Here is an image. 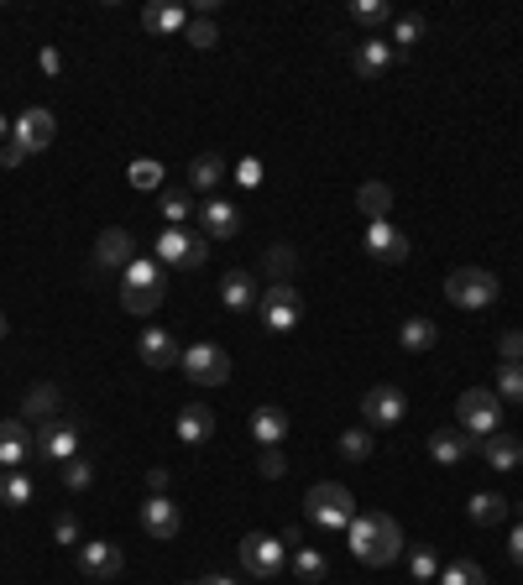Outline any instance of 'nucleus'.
I'll use <instances>...</instances> for the list:
<instances>
[{"label":"nucleus","mask_w":523,"mask_h":585,"mask_svg":"<svg viewBox=\"0 0 523 585\" xmlns=\"http://www.w3.org/2000/svg\"><path fill=\"white\" fill-rule=\"evenodd\" d=\"M351 16L361 21V27H388V21H398V11L388 6V0H356Z\"/></svg>","instance_id":"nucleus-39"},{"label":"nucleus","mask_w":523,"mask_h":585,"mask_svg":"<svg viewBox=\"0 0 523 585\" xmlns=\"http://www.w3.org/2000/svg\"><path fill=\"white\" fill-rule=\"evenodd\" d=\"M163 215H168L173 225H184V220L194 215V199H189L184 189H163Z\"/></svg>","instance_id":"nucleus-45"},{"label":"nucleus","mask_w":523,"mask_h":585,"mask_svg":"<svg viewBox=\"0 0 523 585\" xmlns=\"http://www.w3.org/2000/svg\"><path fill=\"white\" fill-rule=\"evenodd\" d=\"M424 32H429V21H424L419 11L398 16V21H393V48H398V58H403V53H414L419 42H424Z\"/></svg>","instance_id":"nucleus-30"},{"label":"nucleus","mask_w":523,"mask_h":585,"mask_svg":"<svg viewBox=\"0 0 523 585\" xmlns=\"http://www.w3.org/2000/svg\"><path fill=\"white\" fill-rule=\"evenodd\" d=\"M0 502H6V507H27L32 502V481L21 471H6V476H0Z\"/></svg>","instance_id":"nucleus-40"},{"label":"nucleus","mask_w":523,"mask_h":585,"mask_svg":"<svg viewBox=\"0 0 523 585\" xmlns=\"http://www.w3.org/2000/svg\"><path fill=\"white\" fill-rule=\"evenodd\" d=\"M236 178L246 183V189H257V183H262V162H257V157H246V162H236Z\"/></svg>","instance_id":"nucleus-50"},{"label":"nucleus","mask_w":523,"mask_h":585,"mask_svg":"<svg viewBox=\"0 0 523 585\" xmlns=\"http://www.w3.org/2000/svg\"><path fill=\"white\" fill-rule=\"evenodd\" d=\"M147 486H152V497H163V486H168V471H163V465H157V471L147 476Z\"/></svg>","instance_id":"nucleus-53"},{"label":"nucleus","mask_w":523,"mask_h":585,"mask_svg":"<svg viewBox=\"0 0 523 585\" xmlns=\"http://www.w3.org/2000/svg\"><path fill=\"white\" fill-rule=\"evenodd\" d=\"M136 262V241H131V230H121V225H110V230H100V241H95V267H131Z\"/></svg>","instance_id":"nucleus-18"},{"label":"nucleus","mask_w":523,"mask_h":585,"mask_svg":"<svg viewBox=\"0 0 523 585\" xmlns=\"http://www.w3.org/2000/svg\"><path fill=\"white\" fill-rule=\"evenodd\" d=\"M309 518L320 523L325 533H346L356 523V497L340 481H320V486H309Z\"/></svg>","instance_id":"nucleus-3"},{"label":"nucleus","mask_w":523,"mask_h":585,"mask_svg":"<svg viewBox=\"0 0 523 585\" xmlns=\"http://www.w3.org/2000/svg\"><path fill=\"white\" fill-rule=\"evenodd\" d=\"M27 157H32V152H27V147H21L16 136H11V142L0 147V168H21V162H27Z\"/></svg>","instance_id":"nucleus-49"},{"label":"nucleus","mask_w":523,"mask_h":585,"mask_svg":"<svg viewBox=\"0 0 523 585\" xmlns=\"http://www.w3.org/2000/svg\"><path fill=\"white\" fill-rule=\"evenodd\" d=\"M6 131H11V121H6V115H0V147H6V142H11V136H6Z\"/></svg>","instance_id":"nucleus-55"},{"label":"nucleus","mask_w":523,"mask_h":585,"mask_svg":"<svg viewBox=\"0 0 523 585\" xmlns=\"http://www.w3.org/2000/svg\"><path fill=\"white\" fill-rule=\"evenodd\" d=\"M89 585H100V580H89Z\"/></svg>","instance_id":"nucleus-58"},{"label":"nucleus","mask_w":523,"mask_h":585,"mask_svg":"<svg viewBox=\"0 0 523 585\" xmlns=\"http://www.w3.org/2000/svg\"><path fill=\"white\" fill-rule=\"evenodd\" d=\"M262 324H267V335H288L293 324H299V314H304V303H299V288L293 283H272L267 293H262Z\"/></svg>","instance_id":"nucleus-10"},{"label":"nucleus","mask_w":523,"mask_h":585,"mask_svg":"<svg viewBox=\"0 0 523 585\" xmlns=\"http://www.w3.org/2000/svg\"><path fill=\"white\" fill-rule=\"evenodd\" d=\"M58 408H63V392L53 382H37L27 392V403H21V418H37V424H42V418H53Z\"/></svg>","instance_id":"nucleus-29"},{"label":"nucleus","mask_w":523,"mask_h":585,"mask_svg":"<svg viewBox=\"0 0 523 585\" xmlns=\"http://www.w3.org/2000/svg\"><path fill=\"white\" fill-rule=\"evenodd\" d=\"M482 460L492 465V471H518V465H523V444L497 429L492 439H482Z\"/></svg>","instance_id":"nucleus-23"},{"label":"nucleus","mask_w":523,"mask_h":585,"mask_svg":"<svg viewBox=\"0 0 523 585\" xmlns=\"http://www.w3.org/2000/svg\"><path fill=\"white\" fill-rule=\"evenodd\" d=\"M126 178H131V189H163V162H157V157H136L126 168Z\"/></svg>","instance_id":"nucleus-37"},{"label":"nucleus","mask_w":523,"mask_h":585,"mask_svg":"<svg viewBox=\"0 0 523 585\" xmlns=\"http://www.w3.org/2000/svg\"><path fill=\"white\" fill-rule=\"evenodd\" d=\"M178 366H184V377H189L194 387H225V382H231V356H225L220 345H210V340L189 345Z\"/></svg>","instance_id":"nucleus-7"},{"label":"nucleus","mask_w":523,"mask_h":585,"mask_svg":"<svg viewBox=\"0 0 523 585\" xmlns=\"http://www.w3.org/2000/svg\"><path fill=\"white\" fill-rule=\"evenodd\" d=\"M497 403H523V361H503L497 366Z\"/></svg>","instance_id":"nucleus-33"},{"label":"nucleus","mask_w":523,"mask_h":585,"mask_svg":"<svg viewBox=\"0 0 523 585\" xmlns=\"http://www.w3.org/2000/svg\"><path fill=\"white\" fill-rule=\"evenodd\" d=\"M32 455L68 465V460L79 455V424H74V418H42L37 434H32Z\"/></svg>","instance_id":"nucleus-8"},{"label":"nucleus","mask_w":523,"mask_h":585,"mask_svg":"<svg viewBox=\"0 0 523 585\" xmlns=\"http://www.w3.org/2000/svg\"><path fill=\"white\" fill-rule=\"evenodd\" d=\"M356 209H361L367 220H388V209H393V189H388L382 178L361 183V189H356Z\"/></svg>","instance_id":"nucleus-26"},{"label":"nucleus","mask_w":523,"mask_h":585,"mask_svg":"<svg viewBox=\"0 0 523 585\" xmlns=\"http://www.w3.org/2000/svg\"><path fill=\"white\" fill-rule=\"evenodd\" d=\"M497 356H503V361H523V330H508L503 340H497Z\"/></svg>","instance_id":"nucleus-48"},{"label":"nucleus","mask_w":523,"mask_h":585,"mask_svg":"<svg viewBox=\"0 0 523 585\" xmlns=\"http://www.w3.org/2000/svg\"><path fill=\"white\" fill-rule=\"evenodd\" d=\"M126 288H163V272H157V262H142V256H136V262L126 267Z\"/></svg>","instance_id":"nucleus-44"},{"label":"nucleus","mask_w":523,"mask_h":585,"mask_svg":"<svg viewBox=\"0 0 523 585\" xmlns=\"http://www.w3.org/2000/svg\"><path fill=\"white\" fill-rule=\"evenodd\" d=\"M471 450H476V439H466L461 429H435L429 434V460L435 465H461V460H471Z\"/></svg>","instance_id":"nucleus-22"},{"label":"nucleus","mask_w":523,"mask_h":585,"mask_svg":"<svg viewBox=\"0 0 523 585\" xmlns=\"http://www.w3.org/2000/svg\"><path fill=\"white\" fill-rule=\"evenodd\" d=\"M53 538H58V544H68V549H79V518H74V512H63V518L53 523Z\"/></svg>","instance_id":"nucleus-47"},{"label":"nucleus","mask_w":523,"mask_h":585,"mask_svg":"<svg viewBox=\"0 0 523 585\" xmlns=\"http://www.w3.org/2000/svg\"><path fill=\"white\" fill-rule=\"evenodd\" d=\"M53 131H58V121H53V110H42V105L21 110L16 126H11V136H16L27 152H48V147H53Z\"/></svg>","instance_id":"nucleus-11"},{"label":"nucleus","mask_w":523,"mask_h":585,"mask_svg":"<svg viewBox=\"0 0 523 585\" xmlns=\"http://www.w3.org/2000/svg\"><path fill=\"white\" fill-rule=\"evenodd\" d=\"M6 330H11V319H6V314H0V340H6Z\"/></svg>","instance_id":"nucleus-56"},{"label":"nucleus","mask_w":523,"mask_h":585,"mask_svg":"<svg viewBox=\"0 0 523 585\" xmlns=\"http://www.w3.org/2000/svg\"><path fill=\"white\" fill-rule=\"evenodd\" d=\"M435 340H440V330H435V319H429V314L403 319V330H398V345H403V350H414V356H419V350H429Z\"/></svg>","instance_id":"nucleus-28"},{"label":"nucleus","mask_w":523,"mask_h":585,"mask_svg":"<svg viewBox=\"0 0 523 585\" xmlns=\"http://www.w3.org/2000/svg\"><path fill=\"white\" fill-rule=\"evenodd\" d=\"M199 225H204V236H210V241H231L236 230H241V209L231 199L215 194V199L199 204Z\"/></svg>","instance_id":"nucleus-15"},{"label":"nucleus","mask_w":523,"mask_h":585,"mask_svg":"<svg viewBox=\"0 0 523 585\" xmlns=\"http://www.w3.org/2000/svg\"><path fill=\"white\" fill-rule=\"evenodd\" d=\"M466 518L476 528H497L508 518V497H503V491H476V497L466 502Z\"/></svg>","instance_id":"nucleus-24"},{"label":"nucleus","mask_w":523,"mask_h":585,"mask_svg":"<svg viewBox=\"0 0 523 585\" xmlns=\"http://www.w3.org/2000/svg\"><path fill=\"white\" fill-rule=\"evenodd\" d=\"M194 585H236L231 575H204V580H194Z\"/></svg>","instance_id":"nucleus-54"},{"label":"nucleus","mask_w":523,"mask_h":585,"mask_svg":"<svg viewBox=\"0 0 523 585\" xmlns=\"http://www.w3.org/2000/svg\"><path fill=\"white\" fill-rule=\"evenodd\" d=\"M346 538H351V554L372 570L393 565V559L403 554V528H398V518H388V512H356Z\"/></svg>","instance_id":"nucleus-1"},{"label":"nucleus","mask_w":523,"mask_h":585,"mask_svg":"<svg viewBox=\"0 0 523 585\" xmlns=\"http://www.w3.org/2000/svg\"><path fill=\"white\" fill-rule=\"evenodd\" d=\"M508 559L523 565V523H513V538H508Z\"/></svg>","instance_id":"nucleus-51"},{"label":"nucleus","mask_w":523,"mask_h":585,"mask_svg":"<svg viewBox=\"0 0 523 585\" xmlns=\"http://www.w3.org/2000/svg\"><path fill=\"white\" fill-rule=\"evenodd\" d=\"M37 63H42V74H58V68H63L58 48H42V58H37Z\"/></svg>","instance_id":"nucleus-52"},{"label":"nucleus","mask_w":523,"mask_h":585,"mask_svg":"<svg viewBox=\"0 0 523 585\" xmlns=\"http://www.w3.org/2000/svg\"><path fill=\"white\" fill-rule=\"evenodd\" d=\"M283 434H288V413L283 408H257L252 413V439L262 444V450H272Z\"/></svg>","instance_id":"nucleus-27"},{"label":"nucleus","mask_w":523,"mask_h":585,"mask_svg":"<svg viewBox=\"0 0 523 585\" xmlns=\"http://www.w3.org/2000/svg\"><path fill=\"white\" fill-rule=\"evenodd\" d=\"M335 450L346 455V460H372V429H367V424H361V429H346V434L335 439Z\"/></svg>","instance_id":"nucleus-38"},{"label":"nucleus","mask_w":523,"mask_h":585,"mask_svg":"<svg viewBox=\"0 0 523 585\" xmlns=\"http://www.w3.org/2000/svg\"><path fill=\"white\" fill-rule=\"evenodd\" d=\"M142 27L157 32V37L189 32V11H184V6H147V11H142Z\"/></svg>","instance_id":"nucleus-25"},{"label":"nucleus","mask_w":523,"mask_h":585,"mask_svg":"<svg viewBox=\"0 0 523 585\" xmlns=\"http://www.w3.org/2000/svg\"><path fill=\"white\" fill-rule=\"evenodd\" d=\"M157 262L163 267H184V272H194V267H204L210 262V236H189L184 225H168L163 236H157Z\"/></svg>","instance_id":"nucleus-6"},{"label":"nucleus","mask_w":523,"mask_h":585,"mask_svg":"<svg viewBox=\"0 0 523 585\" xmlns=\"http://www.w3.org/2000/svg\"><path fill=\"white\" fill-rule=\"evenodd\" d=\"M220 303L225 309H236V314H246V309H257L262 303V283L246 267H236V272H225L220 277Z\"/></svg>","instance_id":"nucleus-16"},{"label":"nucleus","mask_w":523,"mask_h":585,"mask_svg":"<svg viewBox=\"0 0 523 585\" xmlns=\"http://www.w3.org/2000/svg\"><path fill=\"white\" fill-rule=\"evenodd\" d=\"M79 570L89 580H116L126 570V554L116 544H105V538H89V544H79Z\"/></svg>","instance_id":"nucleus-12"},{"label":"nucleus","mask_w":523,"mask_h":585,"mask_svg":"<svg viewBox=\"0 0 523 585\" xmlns=\"http://www.w3.org/2000/svg\"><path fill=\"white\" fill-rule=\"evenodd\" d=\"M367 251L377 256V262H408V236H403V230L398 225H388V220H372L367 225Z\"/></svg>","instance_id":"nucleus-20"},{"label":"nucleus","mask_w":523,"mask_h":585,"mask_svg":"<svg viewBox=\"0 0 523 585\" xmlns=\"http://www.w3.org/2000/svg\"><path fill=\"white\" fill-rule=\"evenodd\" d=\"M293 575H299L304 585H314V580H325V575H330V559H325L320 549H314V544H304L299 554H293Z\"/></svg>","instance_id":"nucleus-32"},{"label":"nucleus","mask_w":523,"mask_h":585,"mask_svg":"<svg viewBox=\"0 0 523 585\" xmlns=\"http://www.w3.org/2000/svg\"><path fill=\"white\" fill-rule=\"evenodd\" d=\"M142 528H147V538L168 544V538H178V528H184V512H178L173 497H147L142 502Z\"/></svg>","instance_id":"nucleus-14"},{"label":"nucleus","mask_w":523,"mask_h":585,"mask_svg":"<svg viewBox=\"0 0 523 585\" xmlns=\"http://www.w3.org/2000/svg\"><path fill=\"white\" fill-rule=\"evenodd\" d=\"M63 486H68V491H89V486H95V460L74 455V460L63 465Z\"/></svg>","instance_id":"nucleus-41"},{"label":"nucleus","mask_w":523,"mask_h":585,"mask_svg":"<svg viewBox=\"0 0 523 585\" xmlns=\"http://www.w3.org/2000/svg\"><path fill=\"white\" fill-rule=\"evenodd\" d=\"M21 460H32V429L21 418H0V471H21Z\"/></svg>","instance_id":"nucleus-17"},{"label":"nucleus","mask_w":523,"mask_h":585,"mask_svg":"<svg viewBox=\"0 0 523 585\" xmlns=\"http://www.w3.org/2000/svg\"><path fill=\"white\" fill-rule=\"evenodd\" d=\"M0 476H6V471H0Z\"/></svg>","instance_id":"nucleus-59"},{"label":"nucleus","mask_w":523,"mask_h":585,"mask_svg":"<svg viewBox=\"0 0 523 585\" xmlns=\"http://www.w3.org/2000/svg\"><path fill=\"white\" fill-rule=\"evenodd\" d=\"M121 309L126 314H157L163 309V288H121Z\"/></svg>","instance_id":"nucleus-35"},{"label":"nucleus","mask_w":523,"mask_h":585,"mask_svg":"<svg viewBox=\"0 0 523 585\" xmlns=\"http://www.w3.org/2000/svg\"><path fill=\"white\" fill-rule=\"evenodd\" d=\"M257 471H262L267 481H278V476L288 471V455L278 450V444H272V450H262V460H257Z\"/></svg>","instance_id":"nucleus-46"},{"label":"nucleus","mask_w":523,"mask_h":585,"mask_svg":"<svg viewBox=\"0 0 523 585\" xmlns=\"http://www.w3.org/2000/svg\"><path fill=\"white\" fill-rule=\"evenodd\" d=\"M414 585H429V580H414Z\"/></svg>","instance_id":"nucleus-57"},{"label":"nucleus","mask_w":523,"mask_h":585,"mask_svg":"<svg viewBox=\"0 0 523 585\" xmlns=\"http://www.w3.org/2000/svg\"><path fill=\"white\" fill-rule=\"evenodd\" d=\"M440 585H487V570L471 559H450V565H440Z\"/></svg>","instance_id":"nucleus-34"},{"label":"nucleus","mask_w":523,"mask_h":585,"mask_svg":"<svg viewBox=\"0 0 523 585\" xmlns=\"http://www.w3.org/2000/svg\"><path fill=\"white\" fill-rule=\"evenodd\" d=\"M293 272H299V251H293V246H283V241H278V246L267 251V277H272V283H288Z\"/></svg>","instance_id":"nucleus-36"},{"label":"nucleus","mask_w":523,"mask_h":585,"mask_svg":"<svg viewBox=\"0 0 523 585\" xmlns=\"http://www.w3.org/2000/svg\"><path fill=\"white\" fill-rule=\"evenodd\" d=\"M184 37H189V48H199V53H210V48H215V42H220V27H215V21H210V16H194Z\"/></svg>","instance_id":"nucleus-43"},{"label":"nucleus","mask_w":523,"mask_h":585,"mask_svg":"<svg viewBox=\"0 0 523 585\" xmlns=\"http://www.w3.org/2000/svg\"><path fill=\"white\" fill-rule=\"evenodd\" d=\"M361 418H367V429H393V424H403V418H408L403 387H393V382L367 387V397H361Z\"/></svg>","instance_id":"nucleus-9"},{"label":"nucleus","mask_w":523,"mask_h":585,"mask_svg":"<svg viewBox=\"0 0 523 585\" xmlns=\"http://www.w3.org/2000/svg\"><path fill=\"white\" fill-rule=\"evenodd\" d=\"M497 277L487 272V267H456L445 277V298L456 303V309H492L497 303Z\"/></svg>","instance_id":"nucleus-4"},{"label":"nucleus","mask_w":523,"mask_h":585,"mask_svg":"<svg viewBox=\"0 0 523 585\" xmlns=\"http://www.w3.org/2000/svg\"><path fill=\"white\" fill-rule=\"evenodd\" d=\"M283 565H288V544H283V538H267V533H246L241 538V570L252 580L272 585L283 575Z\"/></svg>","instance_id":"nucleus-5"},{"label":"nucleus","mask_w":523,"mask_h":585,"mask_svg":"<svg viewBox=\"0 0 523 585\" xmlns=\"http://www.w3.org/2000/svg\"><path fill=\"white\" fill-rule=\"evenodd\" d=\"M136 356H142V366H152V371H173L178 361H184V350H178V335L173 330H142V340H136Z\"/></svg>","instance_id":"nucleus-13"},{"label":"nucleus","mask_w":523,"mask_h":585,"mask_svg":"<svg viewBox=\"0 0 523 585\" xmlns=\"http://www.w3.org/2000/svg\"><path fill=\"white\" fill-rule=\"evenodd\" d=\"M408 575L435 585V580H440V559H435V549H408Z\"/></svg>","instance_id":"nucleus-42"},{"label":"nucleus","mask_w":523,"mask_h":585,"mask_svg":"<svg viewBox=\"0 0 523 585\" xmlns=\"http://www.w3.org/2000/svg\"><path fill=\"white\" fill-rule=\"evenodd\" d=\"M456 429H461L466 439H476V444L503 429V403H497L492 387H466V392L456 397Z\"/></svg>","instance_id":"nucleus-2"},{"label":"nucleus","mask_w":523,"mask_h":585,"mask_svg":"<svg viewBox=\"0 0 523 585\" xmlns=\"http://www.w3.org/2000/svg\"><path fill=\"white\" fill-rule=\"evenodd\" d=\"M178 444H189V450H204L215 434V413L204 408V403H189V408H178Z\"/></svg>","instance_id":"nucleus-21"},{"label":"nucleus","mask_w":523,"mask_h":585,"mask_svg":"<svg viewBox=\"0 0 523 585\" xmlns=\"http://www.w3.org/2000/svg\"><path fill=\"white\" fill-rule=\"evenodd\" d=\"M220 178H225V162L215 152H199L189 162V183H194V189H220Z\"/></svg>","instance_id":"nucleus-31"},{"label":"nucleus","mask_w":523,"mask_h":585,"mask_svg":"<svg viewBox=\"0 0 523 585\" xmlns=\"http://www.w3.org/2000/svg\"><path fill=\"white\" fill-rule=\"evenodd\" d=\"M388 63H398V48L388 37H367L361 48L351 53V68H356V79H377V74H388Z\"/></svg>","instance_id":"nucleus-19"}]
</instances>
